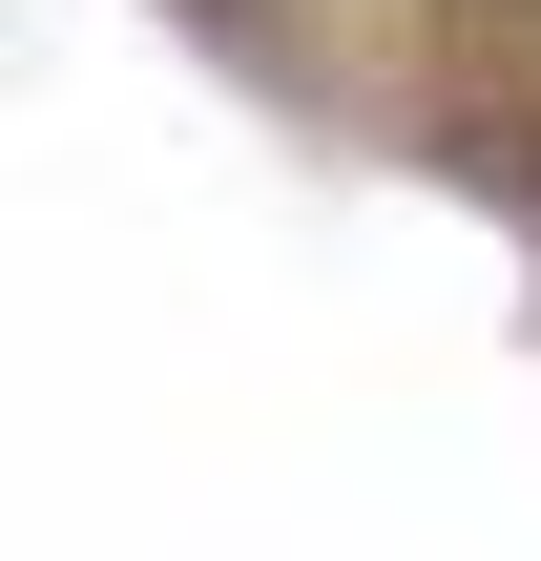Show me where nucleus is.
Here are the masks:
<instances>
[{
	"instance_id": "f257e3e1",
	"label": "nucleus",
	"mask_w": 541,
	"mask_h": 561,
	"mask_svg": "<svg viewBox=\"0 0 541 561\" xmlns=\"http://www.w3.org/2000/svg\"><path fill=\"white\" fill-rule=\"evenodd\" d=\"M480 21H541V0H480Z\"/></svg>"
}]
</instances>
